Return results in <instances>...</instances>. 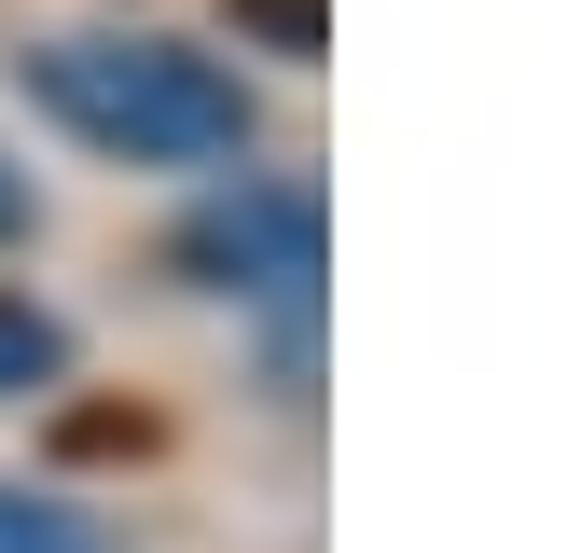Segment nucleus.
I'll list each match as a JSON object with an SVG mask.
<instances>
[{
  "instance_id": "obj_4",
  "label": "nucleus",
  "mask_w": 567,
  "mask_h": 553,
  "mask_svg": "<svg viewBox=\"0 0 567 553\" xmlns=\"http://www.w3.org/2000/svg\"><path fill=\"white\" fill-rule=\"evenodd\" d=\"M0 553H111V540L70 512V498H28V484H0Z\"/></svg>"
},
{
  "instance_id": "obj_3",
  "label": "nucleus",
  "mask_w": 567,
  "mask_h": 553,
  "mask_svg": "<svg viewBox=\"0 0 567 553\" xmlns=\"http://www.w3.org/2000/svg\"><path fill=\"white\" fill-rule=\"evenodd\" d=\"M55 374H70V332H55L42 304L0 291V401H14V387H55Z\"/></svg>"
},
{
  "instance_id": "obj_5",
  "label": "nucleus",
  "mask_w": 567,
  "mask_h": 553,
  "mask_svg": "<svg viewBox=\"0 0 567 553\" xmlns=\"http://www.w3.org/2000/svg\"><path fill=\"white\" fill-rule=\"evenodd\" d=\"M236 28H264L277 55H319V0H236Z\"/></svg>"
},
{
  "instance_id": "obj_1",
  "label": "nucleus",
  "mask_w": 567,
  "mask_h": 553,
  "mask_svg": "<svg viewBox=\"0 0 567 553\" xmlns=\"http://www.w3.org/2000/svg\"><path fill=\"white\" fill-rule=\"evenodd\" d=\"M28 97L83 138V153L125 166H221L249 153V83L194 42H138V28H70V42L28 55Z\"/></svg>"
},
{
  "instance_id": "obj_2",
  "label": "nucleus",
  "mask_w": 567,
  "mask_h": 553,
  "mask_svg": "<svg viewBox=\"0 0 567 553\" xmlns=\"http://www.w3.org/2000/svg\"><path fill=\"white\" fill-rule=\"evenodd\" d=\"M181 263L208 291H305L319 276V194L305 180H236L181 221Z\"/></svg>"
},
{
  "instance_id": "obj_6",
  "label": "nucleus",
  "mask_w": 567,
  "mask_h": 553,
  "mask_svg": "<svg viewBox=\"0 0 567 553\" xmlns=\"http://www.w3.org/2000/svg\"><path fill=\"white\" fill-rule=\"evenodd\" d=\"M14 236H28V180L0 166V249H14Z\"/></svg>"
}]
</instances>
